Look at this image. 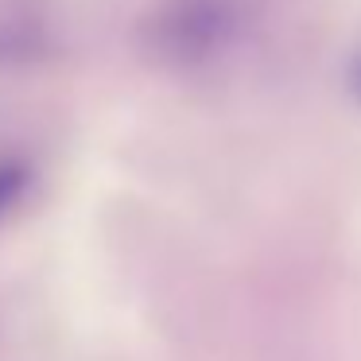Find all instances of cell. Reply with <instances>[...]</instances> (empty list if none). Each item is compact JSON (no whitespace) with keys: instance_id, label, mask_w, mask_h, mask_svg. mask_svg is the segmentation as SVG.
Here are the masks:
<instances>
[{"instance_id":"cell-1","label":"cell","mask_w":361,"mask_h":361,"mask_svg":"<svg viewBox=\"0 0 361 361\" xmlns=\"http://www.w3.org/2000/svg\"><path fill=\"white\" fill-rule=\"evenodd\" d=\"M249 20V0H164L152 16L148 47L164 63L195 66L233 47Z\"/></svg>"}]
</instances>
